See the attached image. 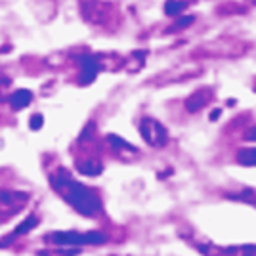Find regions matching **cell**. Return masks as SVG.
<instances>
[{
    "instance_id": "9a60e30c",
    "label": "cell",
    "mask_w": 256,
    "mask_h": 256,
    "mask_svg": "<svg viewBox=\"0 0 256 256\" xmlns=\"http://www.w3.org/2000/svg\"><path fill=\"white\" fill-rule=\"evenodd\" d=\"M31 128L32 130H40L42 128V124H44V118H42V115H32L31 117Z\"/></svg>"
},
{
    "instance_id": "7a4b0ae2",
    "label": "cell",
    "mask_w": 256,
    "mask_h": 256,
    "mask_svg": "<svg viewBox=\"0 0 256 256\" xmlns=\"http://www.w3.org/2000/svg\"><path fill=\"white\" fill-rule=\"evenodd\" d=\"M46 243L56 245H102L107 241L104 232H52L46 237Z\"/></svg>"
},
{
    "instance_id": "4fadbf2b",
    "label": "cell",
    "mask_w": 256,
    "mask_h": 256,
    "mask_svg": "<svg viewBox=\"0 0 256 256\" xmlns=\"http://www.w3.org/2000/svg\"><path fill=\"white\" fill-rule=\"evenodd\" d=\"M230 199H237V201H245V203H252L256 204V193L252 190H243L241 193H237V195H228Z\"/></svg>"
},
{
    "instance_id": "6da1fadb",
    "label": "cell",
    "mask_w": 256,
    "mask_h": 256,
    "mask_svg": "<svg viewBox=\"0 0 256 256\" xmlns=\"http://www.w3.org/2000/svg\"><path fill=\"white\" fill-rule=\"evenodd\" d=\"M50 184L56 192L64 197L78 214L96 216L102 212V199L92 188L71 178V174L64 168L50 174Z\"/></svg>"
},
{
    "instance_id": "5bb4252c",
    "label": "cell",
    "mask_w": 256,
    "mask_h": 256,
    "mask_svg": "<svg viewBox=\"0 0 256 256\" xmlns=\"http://www.w3.org/2000/svg\"><path fill=\"white\" fill-rule=\"evenodd\" d=\"M193 22H195V18H193V16H184V18H180L178 22L172 25L170 29H168V32L178 31V29H186V27H190V25H192Z\"/></svg>"
},
{
    "instance_id": "8fae6325",
    "label": "cell",
    "mask_w": 256,
    "mask_h": 256,
    "mask_svg": "<svg viewBox=\"0 0 256 256\" xmlns=\"http://www.w3.org/2000/svg\"><path fill=\"white\" fill-rule=\"evenodd\" d=\"M186 8H188V2H184V0H166V4H164V14H166L168 18H176V16H180Z\"/></svg>"
},
{
    "instance_id": "2e32d148",
    "label": "cell",
    "mask_w": 256,
    "mask_h": 256,
    "mask_svg": "<svg viewBox=\"0 0 256 256\" xmlns=\"http://www.w3.org/2000/svg\"><path fill=\"white\" fill-rule=\"evenodd\" d=\"M245 140L246 142H256V126L248 128L245 132Z\"/></svg>"
},
{
    "instance_id": "9c48e42d",
    "label": "cell",
    "mask_w": 256,
    "mask_h": 256,
    "mask_svg": "<svg viewBox=\"0 0 256 256\" xmlns=\"http://www.w3.org/2000/svg\"><path fill=\"white\" fill-rule=\"evenodd\" d=\"M76 170L84 176H98L104 170V164L98 159H80L76 160Z\"/></svg>"
},
{
    "instance_id": "ba28073f",
    "label": "cell",
    "mask_w": 256,
    "mask_h": 256,
    "mask_svg": "<svg viewBox=\"0 0 256 256\" xmlns=\"http://www.w3.org/2000/svg\"><path fill=\"white\" fill-rule=\"evenodd\" d=\"M31 102H32V92L27 90V88H20V90H16L10 96V106L16 111H22L27 106H31Z\"/></svg>"
},
{
    "instance_id": "3957f363",
    "label": "cell",
    "mask_w": 256,
    "mask_h": 256,
    "mask_svg": "<svg viewBox=\"0 0 256 256\" xmlns=\"http://www.w3.org/2000/svg\"><path fill=\"white\" fill-rule=\"evenodd\" d=\"M29 201V193L18 190H0V222L14 216Z\"/></svg>"
},
{
    "instance_id": "277c9868",
    "label": "cell",
    "mask_w": 256,
    "mask_h": 256,
    "mask_svg": "<svg viewBox=\"0 0 256 256\" xmlns=\"http://www.w3.org/2000/svg\"><path fill=\"white\" fill-rule=\"evenodd\" d=\"M140 134H142V138L146 144H150L151 148H162V146H166V142H168V132H166V128L160 124L157 118H142V122H140Z\"/></svg>"
},
{
    "instance_id": "7c38bea8",
    "label": "cell",
    "mask_w": 256,
    "mask_h": 256,
    "mask_svg": "<svg viewBox=\"0 0 256 256\" xmlns=\"http://www.w3.org/2000/svg\"><path fill=\"white\" fill-rule=\"evenodd\" d=\"M237 160L245 166H256V148H246L237 153Z\"/></svg>"
},
{
    "instance_id": "5b68a950",
    "label": "cell",
    "mask_w": 256,
    "mask_h": 256,
    "mask_svg": "<svg viewBox=\"0 0 256 256\" xmlns=\"http://www.w3.org/2000/svg\"><path fill=\"white\" fill-rule=\"evenodd\" d=\"M78 60V67H80V75H78V82L82 86L92 84L96 80L98 73L102 69V64H100V58L94 56V54H82L76 58Z\"/></svg>"
},
{
    "instance_id": "e0dca14e",
    "label": "cell",
    "mask_w": 256,
    "mask_h": 256,
    "mask_svg": "<svg viewBox=\"0 0 256 256\" xmlns=\"http://www.w3.org/2000/svg\"><path fill=\"white\" fill-rule=\"evenodd\" d=\"M220 113H222L220 109H214V111H212V115H210V118H212V120H216V118L220 117Z\"/></svg>"
},
{
    "instance_id": "30bf717a",
    "label": "cell",
    "mask_w": 256,
    "mask_h": 256,
    "mask_svg": "<svg viewBox=\"0 0 256 256\" xmlns=\"http://www.w3.org/2000/svg\"><path fill=\"white\" fill-rule=\"evenodd\" d=\"M107 142L111 144V148L115 151H118V153H122V151H128V153H136V148L134 146H130L126 140H122V138H118V136H115V134H109L107 136Z\"/></svg>"
},
{
    "instance_id": "ac0fdd59",
    "label": "cell",
    "mask_w": 256,
    "mask_h": 256,
    "mask_svg": "<svg viewBox=\"0 0 256 256\" xmlns=\"http://www.w3.org/2000/svg\"><path fill=\"white\" fill-rule=\"evenodd\" d=\"M252 2H256V0H252Z\"/></svg>"
},
{
    "instance_id": "8992f818",
    "label": "cell",
    "mask_w": 256,
    "mask_h": 256,
    "mask_svg": "<svg viewBox=\"0 0 256 256\" xmlns=\"http://www.w3.org/2000/svg\"><path fill=\"white\" fill-rule=\"evenodd\" d=\"M36 226H38V218H36L34 214L27 216V220H23L22 224L18 226V228H16V230H14L12 234H8L6 237H4V239H0V248H2V246L12 245V243H14L16 239H20V237H22L23 234H29V232H31V230H34Z\"/></svg>"
},
{
    "instance_id": "52a82bcc",
    "label": "cell",
    "mask_w": 256,
    "mask_h": 256,
    "mask_svg": "<svg viewBox=\"0 0 256 256\" xmlns=\"http://www.w3.org/2000/svg\"><path fill=\"white\" fill-rule=\"evenodd\" d=\"M210 88H201V90H197L195 94L186 100V109L190 111V113H197V111H201L206 104H208V98H210Z\"/></svg>"
}]
</instances>
